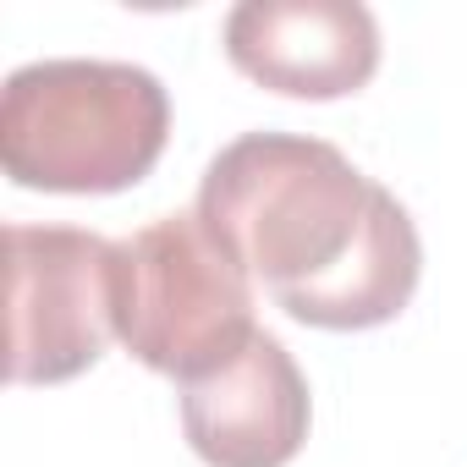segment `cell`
<instances>
[{
    "mask_svg": "<svg viewBox=\"0 0 467 467\" xmlns=\"http://www.w3.org/2000/svg\"><path fill=\"white\" fill-rule=\"evenodd\" d=\"M379 182L336 143L297 132H243L198 182V220L281 303L330 281L363 243Z\"/></svg>",
    "mask_w": 467,
    "mask_h": 467,
    "instance_id": "6da1fadb",
    "label": "cell"
},
{
    "mask_svg": "<svg viewBox=\"0 0 467 467\" xmlns=\"http://www.w3.org/2000/svg\"><path fill=\"white\" fill-rule=\"evenodd\" d=\"M171 138V94L132 61H34L0 88V165L34 192L138 187Z\"/></svg>",
    "mask_w": 467,
    "mask_h": 467,
    "instance_id": "7a4b0ae2",
    "label": "cell"
},
{
    "mask_svg": "<svg viewBox=\"0 0 467 467\" xmlns=\"http://www.w3.org/2000/svg\"><path fill=\"white\" fill-rule=\"evenodd\" d=\"M116 336L143 368L203 379L259 336L254 275L198 214H160L116 243Z\"/></svg>",
    "mask_w": 467,
    "mask_h": 467,
    "instance_id": "3957f363",
    "label": "cell"
},
{
    "mask_svg": "<svg viewBox=\"0 0 467 467\" xmlns=\"http://www.w3.org/2000/svg\"><path fill=\"white\" fill-rule=\"evenodd\" d=\"M6 308L12 385L78 379L116 336V243L78 225H6Z\"/></svg>",
    "mask_w": 467,
    "mask_h": 467,
    "instance_id": "277c9868",
    "label": "cell"
},
{
    "mask_svg": "<svg viewBox=\"0 0 467 467\" xmlns=\"http://www.w3.org/2000/svg\"><path fill=\"white\" fill-rule=\"evenodd\" d=\"M225 56L286 99H341L379 72V23L358 0H243L225 17Z\"/></svg>",
    "mask_w": 467,
    "mask_h": 467,
    "instance_id": "5b68a950",
    "label": "cell"
},
{
    "mask_svg": "<svg viewBox=\"0 0 467 467\" xmlns=\"http://www.w3.org/2000/svg\"><path fill=\"white\" fill-rule=\"evenodd\" d=\"M308 379L270 330L182 385V434L209 467H286L308 440Z\"/></svg>",
    "mask_w": 467,
    "mask_h": 467,
    "instance_id": "8992f818",
    "label": "cell"
},
{
    "mask_svg": "<svg viewBox=\"0 0 467 467\" xmlns=\"http://www.w3.org/2000/svg\"><path fill=\"white\" fill-rule=\"evenodd\" d=\"M418 275H423L418 225L396 203V192L379 187L368 231H363V243L352 248V259L330 281H319L314 292H303V297H292L281 308L297 325H314V330H374V325H390L412 303Z\"/></svg>",
    "mask_w": 467,
    "mask_h": 467,
    "instance_id": "52a82bcc",
    "label": "cell"
}]
</instances>
